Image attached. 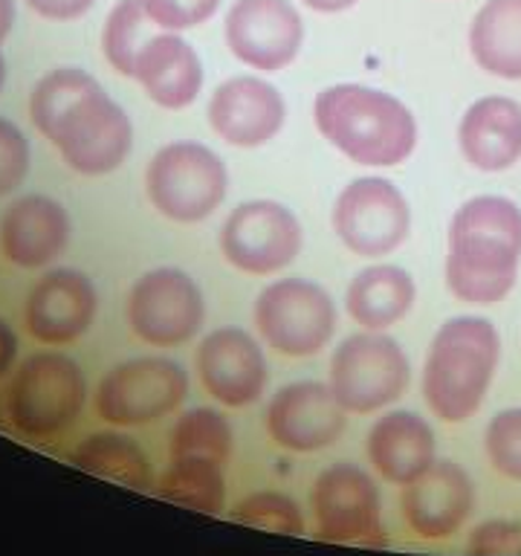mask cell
<instances>
[{"label":"cell","instance_id":"6da1fadb","mask_svg":"<svg viewBox=\"0 0 521 556\" xmlns=\"http://www.w3.org/2000/svg\"><path fill=\"white\" fill-rule=\"evenodd\" d=\"M29 116L35 128L59 146L64 163L87 177L119 168L134 146L128 113L85 70L47 73L35 85Z\"/></svg>","mask_w":521,"mask_h":556},{"label":"cell","instance_id":"7a4b0ae2","mask_svg":"<svg viewBox=\"0 0 521 556\" xmlns=\"http://www.w3.org/2000/svg\"><path fill=\"white\" fill-rule=\"evenodd\" d=\"M521 208L501 194H478L452 215L446 287L460 302L498 304L519 281Z\"/></svg>","mask_w":521,"mask_h":556},{"label":"cell","instance_id":"3957f363","mask_svg":"<svg viewBox=\"0 0 521 556\" xmlns=\"http://www.w3.org/2000/svg\"><path fill=\"white\" fill-rule=\"evenodd\" d=\"M316 128L330 146L368 168L406 163L417 146V119L397 96L365 85L325 87L313 102Z\"/></svg>","mask_w":521,"mask_h":556},{"label":"cell","instance_id":"277c9868","mask_svg":"<svg viewBox=\"0 0 521 556\" xmlns=\"http://www.w3.org/2000/svg\"><path fill=\"white\" fill-rule=\"evenodd\" d=\"M501 363V337L484 316H455L434 333L423 365V397L446 424L478 415Z\"/></svg>","mask_w":521,"mask_h":556},{"label":"cell","instance_id":"5b68a950","mask_svg":"<svg viewBox=\"0 0 521 556\" xmlns=\"http://www.w3.org/2000/svg\"><path fill=\"white\" fill-rule=\"evenodd\" d=\"M411 382L406 351L382 330H363L339 342L330 356V391L339 406L354 415H371L397 403Z\"/></svg>","mask_w":521,"mask_h":556},{"label":"cell","instance_id":"8992f818","mask_svg":"<svg viewBox=\"0 0 521 556\" xmlns=\"http://www.w3.org/2000/svg\"><path fill=\"white\" fill-rule=\"evenodd\" d=\"M145 189L163 217L174 224H200L224 203L229 174L212 148L182 139L156 151L148 163Z\"/></svg>","mask_w":521,"mask_h":556},{"label":"cell","instance_id":"52a82bcc","mask_svg":"<svg viewBox=\"0 0 521 556\" xmlns=\"http://www.w3.org/2000/svg\"><path fill=\"white\" fill-rule=\"evenodd\" d=\"M260 339L284 356H313L336 333V304L307 278H281L255 299Z\"/></svg>","mask_w":521,"mask_h":556},{"label":"cell","instance_id":"ba28073f","mask_svg":"<svg viewBox=\"0 0 521 556\" xmlns=\"http://www.w3.org/2000/svg\"><path fill=\"white\" fill-rule=\"evenodd\" d=\"M85 406V374L64 354H33L9 386V417L17 432L50 438L64 432Z\"/></svg>","mask_w":521,"mask_h":556},{"label":"cell","instance_id":"9c48e42d","mask_svg":"<svg viewBox=\"0 0 521 556\" xmlns=\"http://www.w3.org/2000/svg\"><path fill=\"white\" fill-rule=\"evenodd\" d=\"M316 533L333 545L385 547L380 490L365 469L354 464H333L321 469L310 490Z\"/></svg>","mask_w":521,"mask_h":556},{"label":"cell","instance_id":"30bf717a","mask_svg":"<svg viewBox=\"0 0 521 556\" xmlns=\"http://www.w3.org/2000/svg\"><path fill=\"white\" fill-rule=\"evenodd\" d=\"M189 394V374L165 356H137L104 374L96 412L113 426H142L171 415Z\"/></svg>","mask_w":521,"mask_h":556},{"label":"cell","instance_id":"8fae6325","mask_svg":"<svg viewBox=\"0 0 521 556\" xmlns=\"http://www.w3.org/2000/svg\"><path fill=\"white\" fill-rule=\"evenodd\" d=\"M333 229L347 250L363 258H382L399 250L411 232L406 194L385 177L347 182L333 203Z\"/></svg>","mask_w":521,"mask_h":556},{"label":"cell","instance_id":"7c38bea8","mask_svg":"<svg viewBox=\"0 0 521 556\" xmlns=\"http://www.w3.org/2000/svg\"><path fill=\"white\" fill-rule=\"evenodd\" d=\"M203 319V293L180 267H156L130 287L128 325L142 342L156 348L186 345L198 337Z\"/></svg>","mask_w":521,"mask_h":556},{"label":"cell","instance_id":"4fadbf2b","mask_svg":"<svg viewBox=\"0 0 521 556\" xmlns=\"http://www.w3.org/2000/svg\"><path fill=\"white\" fill-rule=\"evenodd\" d=\"M304 232L298 217L276 200H246L226 217L220 252L241 273L269 276L290 267L302 252Z\"/></svg>","mask_w":521,"mask_h":556},{"label":"cell","instance_id":"5bb4252c","mask_svg":"<svg viewBox=\"0 0 521 556\" xmlns=\"http://www.w3.org/2000/svg\"><path fill=\"white\" fill-rule=\"evenodd\" d=\"M224 33L234 59L276 73L290 67L302 50L304 21L290 0H234Z\"/></svg>","mask_w":521,"mask_h":556},{"label":"cell","instance_id":"9a60e30c","mask_svg":"<svg viewBox=\"0 0 521 556\" xmlns=\"http://www.w3.org/2000/svg\"><path fill=\"white\" fill-rule=\"evenodd\" d=\"M264 424L281 450L304 455L333 446L345 434L347 420L328 382L298 380L272 394Z\"/></svg>","mask_w":521,"mask_h":556},{"label":"cell","instance_id":"2e32d148","mask_svg":"<svg viewBox=\"0 0 521 556\" xmlns=\"http://www.w3.org/2000/svg\"><path fill=\"white\" fill-rule=\"evenodd\" d=\"M198 377L220 406H252L269 382L267 356L243 328H217L200 342Z\"/></svg>","mask_w":521,"mask_h":556},{"label":"cell","instance_id":"e0dca14e","mask_svg":"<svg viewBox=\"0 0 521 556\" xmlns=\"http://www.w3.org/2000/svg\"><path fill=\"white\" fill-rule=\"evenodd\" d=\"M475 484L455 460H434L423 476L406 484L399 507L403 519L420 539L455 536L475 510Z\"/></svg>","mask_w":521,"mask_h":556},{"label":"cell","instance_id":"ac0fdd59","mask_svg":"<svg viewBox=\"0 0 521 556\" xmlns=\"http://www.w3.org/2000/svg\"><path fill=\"white\" fill-rule=\"evenodd\" d=\"M284 96L258 76L226 78L208 99V125L229 146H264L284 128Z\"/></svg>","mask_w":521,"mask_h":556},{"label":"cell","instance_id":"d6986e66","mask_svg":"<svg viewBox=\"0 0 521 556\" xmlns=\"http://www.w3.org/2000/svg\"><path fill=\"white\" fill-rule=\"evenodd\" d=\"M96 290L90 278L78 269H52L29 290L26 299V328L35 339L64 345L93 325Z\"/></svg>","mask_w":521,"mask_h":556},{"label":"cell","instance_id":"ffe728a7","mask_svg":"<svg viewBox=\"0 0 521 556\" xmlns=\"http://www.w3.org/2000/svg\"><path fill=\"white\" fill-rule=\"evenodd\" d=\"M458 148L478 172L512 168L521 160V104L510 96H484L469 104L460 116Z\"/></svg>","mask_w":521,"mask_h":556},{"label":"cell","instance_id":"44dd1931","mask_svg":"<svg viewBox=\"0 0 521 556\" xmlns=\"http://www.w3.org/2000/svg\"><path fill=\"white\" fill-rule=\"evenodd\" d=\"M69 217L59 200L43 194H26L15 200L3 215L0 247L15 267H47L67 250Z\"/></svg>","mask_w":521,"mask_h":556},{"label":"cell","instance_id":"7402d4cb","mask_svg":"<svg viewBox=\"0 0 521 556\" xmlns=\"http://www.w3.org/2000/svg\"><path fill=\"white\" fill-rule=\"evenodd\" d=\"M434 432L423 417L406 408L382 415L368 432L365 452L377 476L389 484L406 486L434 464Z\"/></svg>","mask_w":521,"mask_h":556},{"label":"cell","instance_id":"603a6c76","mask_svg":"<svg viewBox=\"0 0 521 556\" xmlns=\"http://www.w3.org/2000/svg\"><path fill=\"white\" fill-rule=\"evenodd\" d=\"M142 90L165 111L189 108L203 90V64L198 50L182 35L160 33L142 47L134 70Z\"/></svg>","mask_w":521,"mask_h":556},{"label":"cell","instance_id":"cb8c5ba5","mask_svg":"<svg viewBox=\"0 0 521 556\" xmlns=\"http://www.w3.org/2000/svg\"><path fill=\"white\" fill-rule=\"evenodd\" d=\"M417 299L415 278L394 264H373L347 285L345 307L365 330H385L411 313Z\"/></svg>","mask_w":521,"mask_h":556},{"label":"cell","instance_id":"d4e9b609","mask_svg":"<svg viewBox=\"0 0 521 556\" xmlns=\"http://www.w3.org/2000/svg\"><path fill=\"white\" fill-rule=\"evenodd\" d=\"M469 52L490 76L521 81V0H486L469 24Z\"/></svg>","mask_w":521,"mask_h":556},{"label":"cell","instance_id":"484cf974","mask_svg":"<svg viewBox=\"0 0 521 556\" xmlns=\"http://www.w3.org/2000/svg\"><path fill=\"white\" fill-rule=\"evenodd\" d=\"M73 464L99 478L130 486V490H148L151 486V464H148L142 446L128 434H90L73 452Z\"/></svg>","mask_w":521,"mask_h":556},{"label":"cell","instance_id":"4316f807","mask_svg":"<svg viewBox=\"0 0 521 556\" xmlns=\"http://www.w3.org/2000/svg\"><path fill=\"white\" fill-rule=\"evenodd\" d=\"M232 426L220 412L198 406L182 412L168 438L171 460H206L215 467H226L232 458Z\"/></svg>","mask_w":521,"mask_h":556},{"label":"cell","instance_id":"83f0119b","mask_svg":"<svg viewBox=\"0 0 521 556\" xmlns=\"http://www.w3.org/2000/svg\"><path fill=\"white\" fill-rule=\"evenodd\" d=\"M156 493L163 495L165 502L217 516L226 502L224 467H215L206 460H171V467L165 469L156 484Z\"/></svg>","mask_w":521,"mask_h":556},{"label":"cell","instance_id":"f1b7e54d","mask_svg":"<svg viewBox=\"0 0 521 556\" xmlns=\"http://www.w3.org/2000/svg\"><path fill=\"white\" fill-rule=\"evenodd\" d=\"M151 26H156L145 12L142 0H119L104 24V55L122 76H134L142 47L151 41Z\"/></svg>","mask_w":521,"mask_h":556},{"label":"cell","instance_id":"f546056e","mask_svg":"<svg viewBox=\"0 0 521 556\" xmlns=\"http://www.w3.org/2000/svg\"><path fill=\"white\" fill-rule=\"evenodd\" d=\"M232 521L246 525V528L267 530V533H281V536H302L304 516L302 507L287 493L278 490H258L232 507Z\"/></svg>","mask_w":521,"mask_h":556},{"label":"cell","instance_id":"4dcf8cb0","mask_svg":"<svg viewBox=\"0 0 521 556\" xmlns=\"http://www.w3.org/2000/svg\"><path fill=\"white\" fill-rule=\"evenodd\" d=\"M484 450L498 476L521 481V406L501 408L493 415L486 424Z\"/></svg>","mask_w":521,"mask_h":556},{"label":"cell","instance_id":"1f68e13d","mask_svg":"<svg viewBox=\"0 0 521 556\" xmlns=\"http://www.w3.org/2000/svg\"><path fill=\"white\" fill-rule=\"evenodd\" d=\"M142 3H145L148 17L168 33L206 24L220 9V0H142Z\"/></svg>","mask_w":521,"mask_h":556},{"label":"cell","instance_id":"d6a6232c","mask_svg":"<svg viewBox=\"0 0 521 556\" xmlns=\"http://www.w3.org/2000/svg\"><path fill=\"white\" fill-rule=\"evenodd\" d=\"M469 556H521V525L512 519L481 521L467 539Z\"/></svg>","mask_w":521,"mask_h":556},{"label":"cell","instance_id":"836d02e7","mask_svg":"<svg viewBox=\"0 0 521 556\" xmlns=\"http://www.w3.org/2000/svg\"><path fill=\"white\" fill-rule=\"evenodd\" d=\"M26 174H29V142L17 125L0 119V194H12L26 180Z\"/></svg>","mask_w":521,"mask_h":556},{"label":"cell","instance_id":"e575fe53","mask_svg":"<svg viewBox=\"0 0 521 556\" xmlns=\"http://www.w3.org/2000/svg\"><path fill=\"white\" fill-rule=\"evenodd\" d=\"M26 3L38 15L50 17V21H76L93 7L96 0H26Z\"/></svg>","mask_w":521,"mask_h":556},{"label":"cell","instance_id":"d590c367","mask_svg":"<svg viewBox=\"0 0 521 556\" xmlns=\"http://www.w3.org/2000/svg\"><path fill=\"white\" fill-rule=\"evenodd\" d=\"M15 354H17L15 330L0 319V374L9 371V365H12V359H15Z\"/></svg>","mask_w":521,"mask_h":556},{"label":"cell","instance_id":"8d00e7d4","mask_svg":"<svg viewBox=\"0 0 521 556\" xmlns=\"http://www.w3.org/2000/svg\"><path fill=\"white\" fill-rule=\"evenodd\" d=\"M304 7L313 9V12H321V15H336V12H345V9L356 7L359 0H302Z\"/></svg>","mask_w":521,"mask_h":556},{"label":"cell","instance_id":"74e56055","mask_svg":"<svg viewBox=\"0 0 521 556\" xmlns=\"http://www.w3.org/2000/svg\"><path fill=\"white\" fill-rule=\"evenodd\" d=\"M15 26V0H0V41L12 33Z\"/></svg>","mask_w":521,"mask_h":556},{"label":"cell","instance_id":"f35d334b","mask_svg":"<svg viewBox=\"0 0 521 556\" xmlns=\"http://www.w3.org/2000/svg\"><path fill=\"white\" fill-rule=\"evenodd\" d=\"M3 78H7V61L0 55V87H3Z\"/></svg>","mask_w":521,"mask_h":556}]
</instances>
